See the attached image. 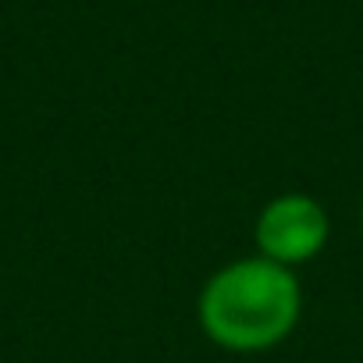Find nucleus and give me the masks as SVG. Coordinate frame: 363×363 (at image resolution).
Here are the masks:
<instances>
[{
	"mask_svg": "<svg viewBox=\"0 0 363 363\" xmlns=\"http://www.w3.org/2000/svg\"><path fill=\"white\" fill-rule=\"evenodd\" d=\"M196 317L218 349L267 352L296 331L303 317V285L296 271L274 260L239 257L203 281Z\"/></svg>",
	"mask_w": 363,
	"mask_h": 363,
	"instance_id": "obj_1",
	"label": "nucleus"
},
{
	"mask_svg": "<svg viewBox=\"0 0 363 363\" xmlns=\"http://www.w3.org/2000/svg\"><path fill=\"white\" fill-rule=\"evenodd\" d=\"M328 239H331V218L324 203L313 200L310 193H281L267 200L253 225L257 257L274 260L289 271L317 260Z\"/></svg>",
	"mask_w": 363,
	"mask_h": 363,
	"instance_id": "obj_2",
	"label": "nucleus"
},
{
	"mask_svg": "<svg viewBox=\"0 0 363 363\" xmlns=\"http://www.w3.org/2000/svg\"><path fill=\"white\" fill-rule=\"evenodd\" d=\"M359 232H363V207H359Z\"/></svg>",
	"mask_w": 363,
	"mask_h": 363,
	"instance_id": "obj_3",
	"label": "nucleus"
}]
</instances>
